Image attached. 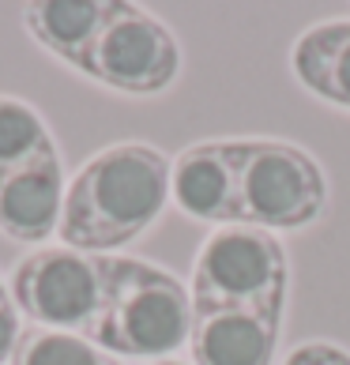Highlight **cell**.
I'll return each instance as SVG.
<instances>
[{"mask_svg":"<svg viewBox=\"0 0 350 365\" xmlns=\"http://www.w3.org/2000/svg\"><path fill=\"white\" fill-rule=\"evenodd\" d=\"M64 188L68 185L57 151L0 173V230L23 245H42L61 230Z\"/></svg>","mask_w":350,"mask_h":365,"instance_id":"obj_7","label":"cell"},{"mask_svg":"<svg viewBox=\"0 0 350 365\" xmlns=\"http://www.w3.org/2000/svg\"><path fill=\"white\" fill-rule=\"evenodd\" d=\"M192 317V294L170 272L147 260L110 256L105 302L87 339L113 358H158L188 343Z\"/></svg>","mask_w":350,"mask_h":365,"instance_id":"obj_2","label":"cell"},{"mask_svg":"<svg viewBox=\"0 0 350 365\" xmlns=\"http://www.w3.org/2000/svg\"><path fill=\"white\" fill-rule=\"evenodd\" d=\"M8 365H120V358L105 354L83 335L49 331V328H23Z\"/></svg>","mask_w":350,"mask_h":365,"instance_id":"obj_13","label":"cell"},{"mask_svg":"<svg viewBox=\"0 0 350 365\" xmlns=\"http://www.w3.org/2000/svg\"><path fill=\"white\" fill-rule=\"evenodd\" d=\"M290 68L305 91L350 110V19L309 26L290 49Z\"/></svg>","mask_w":350,"mask_h":365,"instance_id":"obj_11","label":"cell"},{"mask_svg":"<svg viewBox=\"0 0 350 365\" xmlns=\"http://www.w3.org/2000/svg\"><path fill=\"white\" fill-rule=\"evenodd\" d=\"M290 267L279 237L257 226H219L200 245L192 264V313L245 309L267 320H282Z\"/></svg>","mask_w":350,"mask_h":365,"instance_id":"obj_3","label":"cell"},{"mask_svg":"<svg viewBox=\"0 0 350 365\" xmlns=\"http://www.w3.org/2000/svg\"><path fill=\"white\" fill-rule=\"evenodd\" d=\"M170 166L151 143L102 147L64 188L61 241L76 252L102 256L147 234L170 204Z\"/></svg>","mask_w":350,"mask_h":365,"instance_id":"obj_1","label":"cell"},{"mask_svg":"<svg viewBox=\"0 0 350 365\" xmlns=\"http://www.w3.org/2000/svg\"><path fill=\"white\" fill-rule=\"evenodd\" d=\"M237 173V226L302 230L328 207L320 162L287 140H230Z\"/></svg>","mask_w":350,"mask_h":365,"instance_id":"obj_4","label":"cell"},{"mask_svg":"<svg viewBox=\"0 0 350 365\" xmlns=\"http://www.w3.org/2000/svg\"><path fill=\"white\" fill-rule=\"evenodd\" d=\"M117 11V0H38L23 8V23L46 53L83 72L94 42L113 23Z\"/></svg>","mask_w":350,"mask_h":365,"instance_id":"obj_9","label":"cell"},{"mask_svg":"<svg viewBox=\"0 0 350 365\" xmlns=\"http://www.w3.org/2000/svg\"><path fill=\"white\" fill-rule=\"evenodd\" d=\"M158 365H181V361H158Z\"/></svg>","mask_w":350,"mask_h":365,"instance_id":"obj_16","label":"cell"},{"mask_svg":"<svg viewBox=\"0 0 350 365\" xmlns=\"http://www.w3.org/2000/svg\"><path fill=\"white\" fill-rule=\"evenodd\" d=\"M279 343V320H267L245 309H215L192 317V350L196 365H272Z\"/></svg>","mask_w":350,"mask_h":365,"instance_id":"obj_10","label":"cell"},{"mask_svg":"<svg viewBox=\"0 0 350 365\" xmlns=\"http://www.w3.org/2000/svg\"><path fill=\"white\" fill-rule=\"evenodd\" d=\"M287 365H350V350L324 343V339H313V343H302L287 354Z\"/></svg>","mask_w":350,"mask_h":365,"instance_id":"obj_14","label":"cell"},{"mask_svg":"<svg viewBox=\"0 0 350 365\" xmlns=\"http://www.w3.org/2000/svg\"><path fill=\"white\" fill-rule=\"evenodd\" d=\"M105 272L110 256L76 252L68 245L38 249L23 256L11 275V302L31 328L91 335L105 302Z\"/></svg>","mask_w":350,"mask_h":365,"instance_id":"obj_5","label":"cell"},{"mask_svg":"<svg viewBox=\"0 0 350 365\" xmlns=\"http://www.w3.org/2000/svg\"><path fill=\"white\" fill-rule=\"evenodd\" d=\"M49 151H57V143H53L42 113L16 94H0V173Z\"/></svg>","mask_w":350,"mask_h":365,"instance_id":"obj_12","label":"cell"},{"mask_svg":"<svg viewBox=\"0 0 350 365\" xmlns=\"http://www.w3.org/2000/svg\"><path fill=\"white\" fill-rule=\"evenodd\" d=\"M0 287H4V282H0Z\"/></svg>","mask_w":350,"mask_h":365,"instance_id":"obj_17","label":"cell"},{"mask_svg":"<svg viewBox=\"0 0 350 365\" xmlns=\"http://www.w3.org/2000/svg\"><path fill=\"white\" fill-rule=\"evenodd\" d=\"M181 72V46L163 19L136 4H120L94 42L83 76L120 94H163Z\"/></svg>","mask_w":350,"mask_h":365,"instance_id":"obj_6","label":"cell"},{"mask_svg":"<svg viewBox=\"0 0 350 365\" xmlns=\"http://www.w3.org/2000/svg\"><path fill=\"white\" fill-rule=\"evenodd\" d=\"M170 200L188 219L237 226V173L230 140L192 143L170 166Z\"/></svg>","mask_w":350,"mask_h":365,"instance_id":"obj_8","label":"cell"},{"mask_svg":"<svg viewBox=\"0 0 350 365\" xmlns=\"http://www.w3.org/2000/svg\"><path fill=\"white\" fill-rule=\"evenodd\" d=\"M23 335V324H19V309L11 302V290L0 287V365L11 361V350H16Z\"/></svg>","mask_w":350,"mask_h":365,"instance_id":"obj_15","label":"cell"}]
</instances>
